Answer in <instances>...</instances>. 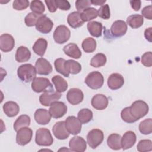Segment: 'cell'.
<instances>
[{
    "label": "cell",
    "instance_id": "obj_1",
    "mask_svg": "<svg viewBox=\"0 0 152 152\" xmlns=\"http://www.w3.org/2000/svg\"><path fill=\"white\" fill-rule=\"evenodd\" d=\"M35 67L30 64H25L20 65L17 69V75L23 82L29 83L33 81L36 76Z\"/></svg>",
    "mask_w": 152,
    "mask_h": 152
},
{
    "label": "cell",
    "instance_id": "obj_2",
    "mask_svg": "<svg viewBox=\"0 0 152 152\" xmlns=\"http://www.w3.org/2000/svg\"><path fill=\"white\" fill-rule=\"evenodd\" d=\"M129 109L132 116L138 121L147 114L149 111V106L144 101L138 100L132 103Z\"/></svg>",
    "mask_w": 152,
    "mask_h": 152
},
{
    "label": "cell",
    "instance_id": "obj_3",
    "mask_svg": "<svg viewBox=\"0 0 152 152\" xmlns=\"http://www.w3.org/2000/svg\"><path fill=\"white\" fill-rule=\"evenodd\" d=\"M35 142L40 146H50L53 142V138L48 129L40 128L36 132Z\"/></svg>",
    "mask_w": 152,
    "mask_h": 152
},
{
    "label": "cell",
    "instance_id": "obj_4",
    "mask_svg": "<svg viewBox=\"0 0 152 152\" xmlns=\"http://www.w3.org/2000/svg\"><path fill=\"white\" fill-rule=\"evenodd\" d=\"M31 88L36 93L53 91V87L49 79L45 77H36L31 83Z\"/></svg>",
    "mask_w": 152,
    "mask_h": 152
},
{
    "label": "cell",
    "instance_id": "obj_5",
    "mask_svg": "<svg viewBox=\"0 0 152 152\" xmlns=\"http://www.w3.org/2000/svg\"><path fill=\"white\" fill-rule=\"evenodd\" d=\"M85 83L89 88L97 90L102 87L104 83V78L100 72L93 71L87 75Z\"/></svg>",
    "mask_w": 152,
    "mask_h": 152
},
{
    "label": "cell",
    "instance_id": "obj_6",
    "mask_svg": "<svg viewBox=\"0 0 152 152\" xmlns=\"http://www.w3.org/2000/svg\"><path fill=\"white\" fill-rule=\"evenodd\" d=\"M104 135L102 130L93 129L87 135V141L88 145L93 149L97 148L103 141Z\"/></svg>",
    "mask_w": 152,
    "mask_h": 152
},
{
    "label": "cell",
    "instance_id": "obj_7",
    "mask_svg": "<svg viewBox=\"0 0 152 152\" xmlns=\"http://www.w3.org/2000/svg\"><path fill=\"white\" fill-rule=\"evenodd\" d=\"M71 32L69 29L65 25H59L55 30L53 37L58 44H63L70 38Z\"/></svg>",
    "mask_w": 152,
    "mask_h": 152
},
{
    "label": "cell",
    "instance_id": "obj_8",
    "mask_svg": "<svg viewBox=\"0 0 152 152\" xmlns=\"http://www.w3.org/2000/svg\"><path fill=\"white\" fill-rule=\"evenodd\" d=\"M32 136L33 131L31 128L27 126L23 127L17 131L16 142L21 146L26 145L30 142Z\"/></svg>",
    "mask_w": 152,
    "mask_h": 152
},
{
    "label": "cell",
    "instance_id": "obj_9",
    "mask_svg": "<svg viewBox=\"0 0 152 152\" xmlns=\"http://www.w3.org/2000/svg\"><path fill=\"white\" fill-rule=\"evenodd\" d=\"M35 26L38 31L43 34H48L51 31L53 23L45 14H43L39 18Z\"/></svg>",
    "mask_w": 152,
    "mask_h": 152
},
{
    "label": "cell",
    "instance_id": "obj_10",
    "mask_svg": "<svg viewBox=\"0 0 152 152\" xmlns=\"http://www.w3.org/2000/svg\"><path fill=\"white\" fill-rule=\"evenodd\" d=\"M49 112L52 118L58 119L62 118L66 114L67 107L64 102L56 101L50 105Z\"/></svg>",
    "mask_w": 152,
    "mask_h": 152
},
{
    "label": "cell",
    "instance_id": "obj_11",
    "mask_svg": "<svg viewBox=\"0 0 152 152\" xmlns=\"http://www.w3.org/2000/svg\"><path fill=\"white\" fill-rule=\"evenodd\" d=\"M81 123L78 118L74 116H69L65 121V125L67 131L72 135H77L81 131Z\"/></svg>",
    "mask_w": 152,
    "mask_h": 152
},
{
    "label": "cell",
    "instance_id": "obj_12",
    "mask_svg": "<svg viewBox=\"0 0 152 152\" xmlns=\"http://www.w3.org/2000/svg\"><path fill=\"white\" fill-rule=\"evenodd\" d=\"M61 97V94L58 91H50L43 92L39 97L40 103L45 106H50L53 102L58 101Z\"/></svg>",
    "mask_w": 152,
    "mask_h": 152
},
{
    "label": "cell",
    "instance_id": "obj_13",
    "mask_svg": "<svg viewBox=\"0 0 152 152\" xmlns=\"http://www.w3.org/2000/svg\"><path fill=\"white\" fill-rule=\"evenodd\" d=\"M36 72L39 75H47L52 72V66L50 63L45 58H38L35 63Z\"/></svg>",
    "mask_w": 152,
    "mask_h": 152
},
{
    "label": "cell",
    "instance_id": "obj_14",
    "mask_svg": "<svg viewBox=\"0 0 152 152\" xmlns=\"http://www.w3.org/2000/svg\"><path fill=\"white\" fill-rule=\"evenodd\" d=\"M15 46V40L10 34H2L0 36V49L4 52L11 51Z\"/></svg>",
    "mask_w": 152,
    "mask_h": 152
},
{
    "label": "cell",
    "instance_id": "obj_15",
    "mask_svg": "<svg viewBox=\"0 0 152 152\" xmlns=\"http://www.w3.org/2000/svg\"><path fill=\"white\" fill-rule=\"evenodd\" d=\"M52 132L55 137L58 140H65L69 136V132L67 131L65 121H59L55 124L52 128Z\"/></svg>",
    "mask_w": 152,
    "mask_h": 152
},
{
    "label": "cell",
    "instance_id": "obj_16",
    "mask_svg": "<svg viewBox=\"0 0 152 152\" xmlns=\"http://www.w3.org/2000/svg\"><path fill=\"white\" fill-rule=\"evenodd\" d=\"M69 146L72 151L84 152L87 148V142L81 137L75 136L70 140Z\"/></svg>",
    "mask_w": 152,
    "mask_h": 152
},
{
    "label": "cell",
    "instance_id": "obj_17",
    "mask_svg": "<svg viewBox=\"0 0 152 152\" xmlns=\"http://www.w3.org/2000/svg\"><path fill=\"white\" fill-rule=\"evenodd\" d=\"M84 99L83 91L77 88H72L68 90L66 94V99L72 105H77L80 103Z\"/></svg>",
    "mask_w": 152,
    "mask_h": 152
},
{
    "label": "cell",
    "instance_id": "obj_18",
    "mask_svg": "<svg viewBox=\"0 0 152 152\" xmlns=\"http://www.w3.org/2000/svg\"><path fill=\"white\" fill-rule=\"evenodd\" d=\"M127 24L123 20L114 21L110 27V33L115 37H119L125 34L127 31Z\"/></svg>",
    "mask_w": 152,
    "mask_h": 152
},
{
    "label": "cell",
    "instance_id": "obj_19",
    "mask_svg": "<svg viewBox=\"0 0 152 152\" xmlns=\"http://www.w3.org/2000/svg\"><path fill=\"white\" fill-rule=\"evenodd\" d=\"M124 84L123 76L119 73L112 74L107 79V86L111 90L119 89Z\"/></svg>",
    "mask_w": 152,
    "mask_h": 152
},
{
    "label": "cell",
    "instance_id": "obj_20",
    "mask_svg": "<svg viewBox=\"0 0 152 152\" xmlns=\"http://www.w3.org/2000/svg\"><path fill=\"white\" fill-rule=\"evenodd\" d=\"M136 140L137 137L134 132L126 131L121 137V148L124 150L131 148L135 144Z\"/></svg>",
    "mask_w": 152,
    "mask_h": 152
},
{
    "label": "cell",
    "instance_id": "obj_21",
    "mask_svg": "<svg viewBox=\"0 0 152 152\" xmlns=\"http://www.w3.org/2000/svg\"><path fill=\"white\" fill-rule=\"evenodd\" d=\"M108 99L102 94H97L94 96L91 100L92 106L96 110H104L107 107Z\"/></svg>",
    "mask_w": 152,
    "mask_h": 152
},
{
    "label": "cell",
    "instance_id": "obj_22",
    "mask_svg": "<svg viewBox=\"0 0 152 152\" xmlns=\"http://www.w3.org/2000/svg\"><path fill=\"white\" fill-rule=\"evenodd\" d=\"M51 115L49 111L45 109H38L36 110L34 115V118L36 122L40 125L48 124L50 119Z\"/></svg>",
    "mask_w": 152,
    "mask_h": 152
},
{
    "label": "cell",
    "instance_id": "obj_23",
    "mask_svg": "<svg viewBox=\"0 0 152 152\" xmlns=\"http://www.w3.org/2000/svg\"><path fill=\"white\" fill-rule=\"evenodd\" d=\"M3 110L5 114L10 118L14 117L20 112V107L18 104L13 101H8L3 105Z\"/></svg>",
    "mask_w": 152,
    "mask_h": 152
},
{
    "label": "cell",
    "instance_id": "obj_24",
    "mask_svg": "<svg viewBox=\"0 0 152 152\" xmlns=\"http://www.w3.org/2000/svg\"><path fill=\"white\" fill-rule=\"evenodd\" d=\"M63 51L67 56L76 59L80 58L82 55L78 46L74 43H70L65 45L63 48Z\"/></svg>",
    "mask_w": 152,
    "mask_h": 152
},
{
    "label": "cell",
    "instance_id": "obj_25",
    "mask_svg": "<svg viewBox=\"0 0 152 152\" xmlns=\"http://www.w3.org/2000/svg\"><path fill=\"white\" fill-rule=\"evenodd\" d=\"M80 14L81 12L78 11H74L68 15L67 22L70 27L73 28H77L84 24V22L82 20Z\"/></svg>",
    "mask_w": 152,
    "mask_h": 152
},
{
    "label": "cell",
    "instance_id": "obj_26",
    "mask_svg": "<svg viewBox=\"0 0 152 152\" xmlns=\"http://www.w3.org/2000/svg\"><path fill=\"white\" fill-rule=\"evenodd\" d=\"M31 57V52L26 46H21L16 50L15 58L18 62H24L28 61Z\"/></svg>",
    "mask_w": 152,
    "mask_h": 152
},
{
    "label": "cell",
    "instance_id": "obj_27",
    "mask_svg": "<svg viewBox=\"0 0 152 152\" xmlns=\"http://www.w3.org/2000/svg\"><path fill=\"white\" fill-rule=\"evenodd\" d=\"M87 29L90 34L95 37H99L102 36L103 26L101 23L93 21H90L87 24Z\"/></svg>",
    "mask_w": 152,
    "mask_h": 152
},
{
    "label": "cell",
    "instance_id": "obj_28",
    "mask_svg": "<svg viewBox=\"0 0 152 152\" xmlns=\"http://www.w3.org/2000/svg\"><path fill=\"white\" fill-rule=\"evenodd\" d=\"M48 47V42L43 38L38 39L33 46L34 52L40 56H43L46 50Z\"/></svg>",
    "mask_w": 152,
    "mask_h": 152
},
{
    "label": "cell",
    "instance_id": "obj_29",
    "mask_svg": "<svg viewBox=\"0 0 152 152\" xmlns=\"http://www.w3.org/2000/svg\"><path fill=\"white\" fill-rule=\"evenodd\" d=\"M107 144L109 147L114 150H118L121 148V137L118 134H110L107 139Z\"/></svg>",
    "mask_w": 152,
    "mask_h": 152
},
{
    "label": "cell",
    "instance_id": "obj_30",
    "mask_svg": "<svg viewBox=\"0 0 152 152\" xmlns=\"http://www.w3.org/2000/svg\"><path fill=\"white\" fill-rule=\"evenodd\" d=\"M64 66L65 70L69 74H77L81 71V66L80 64L72 59L65 61Z\"/></svg>",
    "mask_w": 152,
    "mask_h": 152
},
{
    "label": "cell",
    "instance_id": "obj_31",
    "mask_svg": "<svg viewBox=\"0 0 152 152\" xmlns=\"http://www.w3.org/2000/svg\"><path fill=\"white\" fill-rule=\"evenodd\" d=\"M56 91L59 93L64 92L68 88V83L65 79L59 75H55L52 78Z\"/></svg>",
    "mask_w": 152,
    "mask_h": 152
},
{
    "label": "cell",
    "instance_id": "obj_32",
    "mask_svg": "<svg viewBox=\"0 0 152 152\" xmlns=\"http://www.w3.org/2000/svg\"><path fill=\"white\" fill-rule=\"evenodd\" d=\"M127 24L132 28L140 27L144 23L143 17L140 14H133L129 16L126 19Z\"/></svg>",
    "mask_w": 152,
    "mask_h": 152
},
{
    "label": "cell",
    "instance_id": "obj_33",
    "mask_svg": "<svg viewBox=\"0 0 152 152\" xmlns=\"http://www.w3.org/2000/svg\"><path fill=\"white\" fill-rule=\"evenodd\" d=\"M30 118L27 115H20L14 122L13 125L14 129L15 131H18L20 128L23 127L28 126L30 125Z\"/></svg>",
    "mask_w": 152,
    "mask_h": 152
},
{
    "label": "cell",
    "instance_id": "obj_34",
    "mask_svg": "<svg viewBox=\"0 0 152 152\" xmlns=\"http://www.w3.org/2000/svg\"><path fill=\"white\" fill-rule=\"evenodd\" d=\"M80 16L84 22L90 21L96 18L98 16V13L96 9L93 7H89L82 11Z\"/></svg>",
    "mask_w": 152,
    "mask_h": 152
},
{
    "label": "cell",
    "instance_id": "obj_35",
    "mask_svg": "<svg viewBox=\"0 0 152 152\" xmlns=\"http://www.w3.org/2000/svg\"><path fill=\"white\" fill-rule=\"evenodd\" d=\"M107 61L106 56L104 54L98 53L96 54L90 61V65L94 68H99L104 66Z\"/></svg>",
    "mask_w": 152,
    "mask_h": 152
},
{
    "label": "cell",
    "instance_id": "obj_36",
    "mask_svg": "<svg viewBox=\"0 0 152 152\" xmlns=\"http://www.w3.org/2000/svg\"><path fill=\"white\" fill-rule=\"evenodd\" d=\"M82 48L83 50L86 53H92L93 52L97 46V43L95 39L91 37H87L85 39L81 44Z\"/></svg>",
    "mask_w": 152,
    "mask_h": 152
},
{
    "label": "cell",
    "instance_id": "obj_37",
    "mask_svg": "<svg viewBox=\"0 0 152 152\" xmlns=\"http://www.w3.org/2000/svg\"><path fill=\"white\" fill-rule=\"evenodd\" d=\"M78 119L82 124L88 123L93 119V112L88 109H82L78 113Z\"/></svg>",
    "mask_w": 152,
    "mask_h": 152
},
{
    "label": "cell",
    "instance_id": "obj_38",
    "mask_svg": "<svg viewBox=\"0 0 152 152\" xmlns=\"http://www.w3.org/2000/svg\"><path fill=\"white\" fill-rule=\"evenodd\" d=\"M139 131L144 135L150 134L152 132V119H145L139 124Z\"/></svg>",
    "mask_w": 152,
    "mask_h": 152
},
{
    "label": "cell",
    "instance_id": "obj_39",
    "mask_svg": "<svg viewBox=\"0 0 152 152\" xmlns=\"http://www.w3.org/2000/svg\"><path fill=\"white\" fill-rule=\"evenodd\" d=\"M30 7L33 12L39 15H42L45 11V5L40 0L32 1L30 3Z\"/></svg>",
    "mask_w": 152,
    "mask_h": 152
},
{
    "label": "cell",
    "instance_id": "obj_40",
    "mask_svg": "<svg viewBox=\"0 0 152 152\" xmlns=\"http://www.w3.org/2000/svg\"><path fill=\"white\" fill-rule=\"evenodd\" d=\"M65 60L63 58H58L54 62V66L56 71L65 77H68L69 74L66 72L65 68L64 63Z\"/></svg>",
    "mask_w": 152,
    "mask_h": 152
},
{
    "label": "cell",
    "instance_id": "obj_41",
    "mask_svg": "<svg viewBox=\"0 0 152 152\" xmlns=\"http://www.w3.org/2000/svg\"><path fill=\"white\" fill-rule=\"evenodd\" d=\"M137 149L140 152L150 151L152 150V141L150 140H141L138 142Z\"/></svg>",
    "mask_w": 152,
    "mask_h": 152
},
{
    "label": "cell",
    "instance_id": "obj_42",
    "mask_svg": "<svg viewBox=\"0 0 152 152\" xmlns=\"http://www.w3.org/2000/svg\"><path fill=\"white\" fill-rule=\"evenodd\" d=\"M41 15H39L33 12L28 13L25 17V18H24V22L26 25L28 27H32L33 26H35L37 20Z\"/></svg>",
    "mask_w": 152,
    "mask_h": 152
},
{
    "label": "cell",
    "instance_id": "obj_43",
    "mask_svg": "<svg viewBox=\"0 0 152 152\" xmlns=\"http://www.w3.org/2000/svg\"><path fill=\"white\" fill-rule=\"evenodd\" d=\"M121 117L122 119L127 123H133L136 122L137 120L135 119L131 114L129 107H126L123 109L121 112Z\"/></svg>",
    "mask_w": 152,
    "mask_h": 152
},
{
    "label": "cell",
    "instance_id": "obj_44",
    "mask_svg": "<svg viewBox=\"0 0 152 152\" xmlns=\"http://www.w3.org/2000/svg\"><path fill=\"white\" fill-rule=\"evenodd\" d=\"M98 16L104 20H107L110 17V8L108 4H104L102 5L97 11Z\"/></svg>",
    "mask_w": 152,
    "mask_h": 152
},
{
    "label": "cell",
    "instance_id": "obj_45",
    "mask_svg": "<svg viewBox=\"0 0 152 152\" xmlns=\"http://www.w3.org/2000/svg\"><path fill=\"white\" fill-rule=\"evenodd\" d=\"M29 6V1L27 0H15L12 3V7L17 11H22Z\"/></svg>",
    "mask_w": 152,
    "mask_h": 152
},
{
    "label": "cell",
    "instance_id": "obj_46",
    "mask_svg": "<svg viewBox=\"0 0 152 152\" xmlns=\"http://www.w3.org/2000/svg\"><path fill=\"white\" fill-rule=\"evenodd\" d=\"M91 1L89 0H78L75 2V8L78 12H82L84 10L90 7Z\"/></svg>",
    "mask_w": 152,
    "mask_h": 152
},
{
    "label": "cell",
    "instance_id": "obj_47",
    "mask_svg": "<svg viewBox=\"0 0 152 152\" xmlns=\"http://www.w3.org/2000/svg\"><path fill=\"white\" fill-rule=\"evenodd\" d=\"M141 64L146 67H151L152 65V53L151 52L144 53L141 58Z\"/></svg>",
    "mask_w": 152,
    "mask_h": 152
},
{
    "label": "cell",
    "instance_id": "obj_48",
    "mask_svg": "<svg viewBox=\"0 0 152 152\" xmlns=\"http://www.w3.org/2000/svg\"><path fill=\"white\" fill-rule=\"evenodd\" d=\"M55 4L57 8L63 11H68L71 8V5L68 1L55 0Z\"/></svg>",
    "mask_w": 152,
    "mask_h": 152
},
{
    "label": "cell",
    "instance_id": "obj_49",
    "mask_svg": "<svg viewBox=\"0 0 152 152\" xmlns=\"http://www.w3.org/2000/svg\"><path fill=\"white\" fill-rule=\"evenodd\" d=\"M142 16L144 17L147 19H152V6L151 5L145 7L141 11Z\"/></svg>",
    "mask_w": 152,
    "mask_h": 152
},
{
    "label": "cell",
    "instance_id": "obj_50",
    "mask_svg": "<svg viewBox=\"0 0 152 152\" xmlns=\"http://www.w3.org/2000/svg\"><path fill=\"white\" fill-rule=\"evenodd\" d=\"M45 2L46 3L49 12H55L56 11L57 7L55 4V0H45Z\"/></svg>",
    "mask_w": 152,
    "mask_h": 152
},
{
    "label": "cell",
    "instance_id": "obj_51",
    "mask_svg": "<svg viewBox=\"0 0 152 152\" xmlns=\"http://www.w3.org/2000/svg\"><path fill=\"white\" fill-rule=\"evenodd\" d=\"M129 2L132 8L135 11H138L140 9L141 5V1H130Z\"/></svg>",
    "mask_w": 152,
    "mask_h": 152
},
{
    "label": "cell",
    "instance_id": "obj_52",
    "mask_svg": "<svg viewBox=\"0 0 152 152\" xmlns=\"http://www.w3.org/2000/svg\"><path fill=\"white\" fill-rule=\"evenodd\" d=\"M144 36L146 40H147L148 42H151L152 39V28L148 27L144 31Z\"/></svg>",
    "mask_w": 152,
    "mask_h": 152
},
{
    "label": "cell",
    "instance_id": "obj_53",
    "mask_svg": "<svg viewBox=\"0 0 152 152\" xmlns=\"http://www.w3.org/2000/svg\"><path fill=\"white\" fill-rule=\"evenodd\" d=\"M91 1V4L94 5H104V4L106 2V1H101V0H92L90 1Z\"/></svg>",
    "mask_w": 152,
    "mask_h": 152
}]
</instances>
